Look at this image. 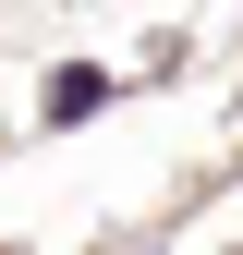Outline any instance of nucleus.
<instances>
[{
    "mask_svg": "<svg viewBox=\"0 0 243 255\" xmlns=\"http://www.w3.org/2000/svg\"><path fill=\"white\" fill-rule=\"evenodd\" d=\"M110 110V73H98V61H61V73H49V122H98Z\"/></svg>",
    "mask_w": 243,
    "mask_h": 255,
    "instance_id": "nucleus-1",
    "label": "nucleus"
}]
</instances>
